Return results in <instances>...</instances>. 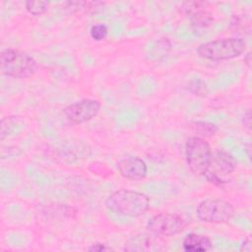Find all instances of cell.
Segmentation results:
<instances>
[{"mask_svg": "<svg viewBox=\"0 0 252 252\" xmlns=\"http://www.w3.org/2000/svg\"><path fill=\"white\" fill-rule=\"evenodd\" d=\"M183 249L188 252H205L212 248L211 239L203 234L189 233L183 240Z\"/></svg>", "mask_w": 252, "mask_h": 252, "instance_id": "obj_12", "label": "cell"}, {"mask_svg": "<svg viewBox=\"0 0 252 252\" xmlns=\"http://www.w3.org/2000/svg\"><path fill=\"white\" fill-rule=\"evenodd\" d=\"M194 129L199 135L201 136H206V137H211L214 136L219 128L216 124L207 122V121H197L194 123Z\"/></svg>", "mask_w": 252, "mask_h": 252, "instance_id": "obj_15", "label": "cell"}, {"mask_svg": "<svg viewBox=\"0 0 252 252\" xmlns=\"http://www.w3.org/2000/svg\"><path fill=\"white\" fill-rule=\"evenodd\" d=\"M211 163H214L216 165L217 170L208 169L207 171L218 176L225 183L227 182V180L224 179L223 177L225 175L231 174L236 167L235 158L229 153L222 149H217L214 153H212Z\"/></svg>", "mask_w": 252, "mask_h": 252, "instance_id": "obj_11", "label": "cell"}, {"mask_svg": "<svg viewBox=\"0 0 252 252\" xmlns=\"http://www.w3.org/2000/svg\"><path fill=\"white\" fill-rule=\"evenodd\" d=\"M209 4L205 1H186L182 3V10L191 24L196 28H205L214 21Z\"/></svg>", "mask_w": 252, "mask_h": 252, "instance_id": "obj_9", "label": "cell"}, {"mask_svg": "<svg viewBox=\"0 0 252 252\" xmlns=\"http://www.w3.org/2000/svg\"><path fill=\"white\" fill-rule=\"evenodd\" d=\"M246 49V42L241 37H223L200 44L198 54L210 61L229 60L241 55Z\"/></svg>", "mask_w": 252, "mask_h": 252, "instance_id": "obj_2", "label": "cell"}, {"mask_svg": "<svg viewBox=\"0 0 252 252\" xmlns=\"http://www.w3.org/2000/svg\"><path fill=\"white\" fill-rule=\"evenodd\" d=\"M187 223L186 219L180 215L160 213L149 220L147 228L159 236H170L181 232L187 226Z\"/></svg>", "mask_w": 252, "mask_h": 252, "instance_id": "obj_6", "label": "cell"}, {"mask_svg": "<svg viewBox=\"0 0 252 252\" xmlns=\"http://www.w3.org/2000/svg\"><path fill=\"white\" fill-rule=\"evenodd\" d=\"M243 124L248 129L251 128V111L249 109L243 115Z\"/></svg>", "mask_w": 252, "mask_h": 252, "instance_id": "obj_19", "label": "cell"}, {"mask_svg": "<svg viewBox=\"0 0 252 252\" xmlns=\"http://www.w3.org/2000/svg\"><path fill=\"white\" fill-rule=\"evenodd\" d=\"M105 206L114 214L137 218L144 215L149 210L150 200L144 193L119 189L107 197Z\"/></svg>", "mask_w": 252, "mask_h": 252, "instance_id": "obj_1", "label": "cell"}, {"mask_svg": "<svg viewBox=\"0 0 252 252\" xmlns=\"http://www.w3.org/2000/svg\"><path fill=\"white\" fill-rule=\"evenodd\" d=\"M0 69L3 75L13 78H29L32 76L36 69V61L28 53L6 48L0 54Z\"/></svg>", "mask_w": 252, "mask_h": 252, "instance_id": "obj_3", "label": "cell"}, {"mask_svg": "<svg viewBox=\"0 0 252 252\" xmlns=\"http://www.w3.org/2000/svg\"><path fill=\"white\" fill-rule=\"evenodd\" d=\"M212 153L209 143L204 138L191 137L185 147V158L189 169L197 175H204L210 167Z\"/></svg>", "mask_w": 252, "mask_h": 252, "instance_id": "obj_4", "label": "cell"}, {"mask_svg": "<svg viewBox=\"0 0 252 252\" xmlns=\"http://www.w3.org/2000/svg\"><path fill=\"white\" fill-rule=\"evenodd\" d=\"M89 251H94V252H100V251H106V250H111L110 247L106 246L104 243H99V242H96V243H94L92 246H90L88 248Z\"/></svg>", "mask_w": 252, "mask_h": 252, "instance_id": "obj_18", "label": "cell"}, {"mask_svg": "<svg viewBox=\"0 0 252 252\" xmlns=\"http://www.w3.org/2000/svg\"><path fill=\"white\" fill-rule=\"evenodd\" d=\"M27 11L34 16H39L44 14L48 10L49 3L47 1L41 0H29L25 3Z\"/></svg>", "mask_w": 252, "mask_h": 252, "instance_id": "obj_14", "label": "cell"}, {"mask_svg": "<svg viewBox=\"0 0 252 252\" xmlns=\"http://www.w3.org/2000/svg\"><path fill=\"white\" fill-rule=\"evenodd\" d=\"M24 125L23 119L20 116H7L4 117L1 120V131H0V136L1 140H4L5 137L12 135V133L16 132L17 130L22 129Z\"/></svg>", "mask_w": 252, "mask_h": 252, "instance_id": "obj_13", "label": "cell"}, {"mask_svg": "<svg viewBox=\"0 0 252 252\" xmlns=\"http://www.w3.org/2000/svg\"><path fill=\"white\" fill-rule=\"evenodd\" d=\"M244 62H245L246 65L250 68V66H251V53H250V52H248V53L245 55V57H244Z\"/></svg>", "mask_w": 252, "mask_h": 252, "instance_id": "obj_21", "label": "cell"}, {"mask_svg": "<svg viewBox=\"0 0 252 252\" xmlns=\"http://www.w3.org/2000/svg\"><path fill=\"white\" fill-rule=\"evenodd\" d=\"M100 109L97 99L85 98L67 105L63 112L68 120L75 124H83L94 118Z\"/></svg>", "mask_w": 252, "mask_h": 252, "instance_id": "obj_7", "label": "cell"}, {"mask_svg": "<svg viewBox=\"0 0 252 252\" xmlns=\"http://www.w3.org/2000/svg\"><path fill=\"white\" fill-rule=\"evenodd\" d=\"M119 173L126 179L141 180L145 178L148 172L146 162L139 157L125 156L117 162Z\"/></svg>", "mask_w": 252, "mask_h": 252, "instance_id": "obj_10", "label": "cell"}, {"mask_svg": "<svg viewBox=\"0 0 252 252\" xmlns=\"http://www.w3.org/2000/svg\"><path fill=\"white\" fill-rule=\"evenodd\" d=\"M90 34L95 41L103 40L108 34V28L104 24H95L92 26L90 30Z\"/></svg>", "mask_w": 252, "mask_h": 252, "instance_id": "obj_17", "label": "cell"}, {"mask_svg": "<svg viewBox=\"0 0 252 252\" xmlns=\"http://www.w3.org/2000/svg\"><path fill=\"white\" fill-rule=\"evenodd\" d=\"M196 213L202 221L209 223H224L233 217L234 208L225 200L209 198L199 203Z\"/></svg>", "mask_w": 252, "mask_h": 252, "instance_id": "obj_5", "label": "cell"}, {"mask_svg": "<svg viewBox=\"0 0 252 252\" xmlns=\"http://www.w3.org/2000/svg\"><path fill=\"white\" fill-rule=\"evenodd\" d=\"M165 249V242L153 232H141L126 240L124 250L129 252H158Z\"/></svg>", "mask_w": 252, "mask_h": 252, "instance_id": "obj_8", "label": "cell"}, {"mask_svg": "<svg viewBox=\"0 0 252 252\" xmlns=\"http://www.w3.org/2000/svg\"><path fill=\"white\" fill-rule=\"evenodd\" d=\"M170 46L171 44L167 37L160 38L158 41H157V45H155L153 48V56H156L158 58H159L160 56L162 58L166 57L167 53L170 50Z\"/></svg>", "mask_w": 252, "mask_h": 252, "instance_id": "obj_16", "label": "cell"}, {"mask_svg": "<svg viewBox=\"0 0 252 252\" xmlns=\"http://www.w3.org/2000/svg\"><path fill=\"white\" fill-rule=\"evenodd\" d=\"M240 250L241 251H251V244H250V240L249 239H246L244 240V242L241 244V247H240Z\"/></svg>", "mask_w": 252, "mask_h": 252, "instance_id": "obj_20", "label": "cell"}]
</instances>
